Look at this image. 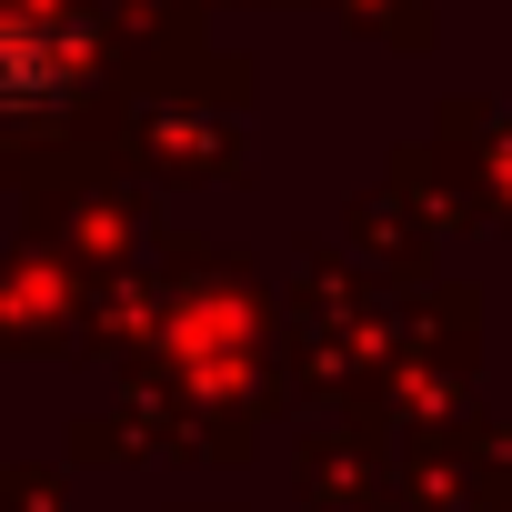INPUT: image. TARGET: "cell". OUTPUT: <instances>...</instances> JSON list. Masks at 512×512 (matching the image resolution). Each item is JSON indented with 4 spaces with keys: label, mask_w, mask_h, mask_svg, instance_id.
I'll use <instances>...</instances> for the list:
<instances>
[{
    "label": "cell",
    "mask_w": 512,
    "mask_h": 512,
    "mask_svg": "<svg viewBox=\"0 0 512 512\" xmlns=\"http://www.w3.org/2000/svg\"><path fill=\"white\" fill-rule=\"evenodd\" d=\"M51 101H71V51L51 31L11 21L0 31V111H51Z\"/></svg>",
    "instance_id": "6da1fadb"
}]
</instances>
